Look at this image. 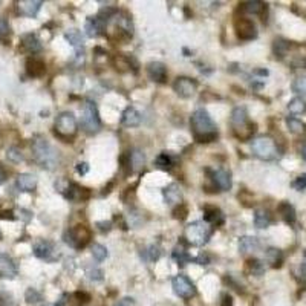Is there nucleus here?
<instances>
[{
    "label": "nucleus",
    "mask_w": 306,
    "mask_h": 306,
    "mask_svg": "<svg viewBox=\"0 0 306 306\" xmlns=\"http://www.w3.org/2000/svg\"><path fill=\"white\" fill-rule=\"evenodd\" d=\"M190 127L198 143H212L217 138V127L205 109H196L190 117Z\"/></svg>",
    "instance_id": "1"
},
{
    "label": "nucleus",
    "mask_w": 306,
    "mask_h": 306,
    "mask_svg": "<svg viewBox=\"0 0 306 306\" xmlns=\"http://www.w3.org/2000/svg\"><path fill=\"white\" fill-rule=\"evenodd\" d=\"M31 149H33V156L36 162L40 167L46 168V170H54L55 167H58L60 164L58 150H55L43 136L40 135L36 136L33 140V144H31Z\"/></svg>",
    "instance_id": "2"
},
{
    "label": "nucleus",
    "mask_w": 306,
    "mask_h": 306,
    "mask_svg": "<svg viewBox=\"0 0 306 306\" xmlns=\"http://www.w3.org/2000/svg\"><path fill=\"white\" fill-rule=\"evenodd\" d=\"M231 127L239 140H248L254 133V124L248 120V112L245 108H234L231 112Z\"/></svg>",
    "instance_id": "3"
},
{
    "label": "nucleus",
    "mask_w": 306,
    "mask_h": 306,
    "mask_svg": "<svg viewBox=\"0 0 306 306\" xmlns=\"http://www.w3.org/2000/svg\"><path fill=\"white\" fill-rule=\"evenodd\" d=\"M213 234V227L207 224L205 220H195V222L188 224L185 228V239L188 244L195 247L205 245L208 239Z\"/></svg>",
    "instance_id": "4"
},
{
    "label": "nucleus",
    "mask_w": 306,
    "mask_h": 306,
    "mask_svg": "<svg viewBox=\"0 0 306 306\" xmlns=\"http://www.w3.org/2000/svg\"><path fill=\"white\" fill-rule=\"evenodd\" d=\"M251 150L254 153V156H257L259 160L263 161H272L279 156V149L276 145V141H274L271 136H257V138L252 140L251 143Z\"/></svg>",
    "instance_id": "5"
},
{
    "label": "nucleus",
    "mask_w": 306,
    "mask_h": 306,
    "mask_svg": "<svg viewBox=\"0 0 306 306\" xmlns=\"http://www.w3.org/2000/svg\"><path fill=\"white\" fill-rule=\"evenodd\" d=\"M80 126H81V129L88 133H97L101 129V120H100L97 104L90 100H86V103H84V106H83Z\"/></svg>",
    "instance_id": "6"
},
{
    "label": "nucleus",
    "mask_w": 306,
    "mask_h": 306,
    "mask_svg": "<svg viewBox=\"0 0 306 306\" xmlns=\"http://www.w3.org/2000/svg\"><path fill=\"white\" fill-rule=\"evenodd\" d=\"M63 240H65V244H68L69 247L80 250L84 248L90 240V231L86 225H75L69 230L65 231V234H63Z\"/></svg>",
    "instance_id": "7"
},
{
    "label": "nucleus",
    "mask_w": 306,
    "mask_h": 306,
    "mask_svg": "<svg viewBox=\"0 0 306 306\" xmlns=\"http://www.w3.org/2000/svg\"><path fill=\"white\" fill-rule=\"evenodd\" d=\"M55 135L63 140H69L77 133V118L72 112H61L54 124Z\"/></svg>",
    "instance_id": "8"
},
{
    "label": "nucleus",
    "mask_w": 306,
    "mask_h": 306,
    "mask_svg": "<svg viewBox=\"0 0 306 306\" xmlns=\"http://www.w3.org/2000/svg\"><path fill=\"white\" fill-rule=\"evenodd\" d=\"M55 188L60 193H63V196H65L66 199L72 200V202H78V200L88 199L89 195H90L88 188L80 187L75 182L65 181V179H60L58 182H55Z\"/></svg>",
    "instance_id": "9"
},
{
    "label": "nucleus",
    "mask_w": 306,
    "mask_h": 306,
    "mask_svg": "<svg viewBox=\"0 0 306 306\" xmlns=\"http://www.w3.org/2000/svg\"><path fill=\"white\" fill-rule=\"evenodd\" d=\"M172 287H173V291L176 292V295H179V297H182V299H192L196 294L195 283L188 277L182 276V274H179V276H176L172 280Z\"/></svg>",
    "instance_id": "10"
},
{
    "label": "nucleus",
    "mask_w": 306,
    "mask_h": 306,
    "mask_svg": "<svg viewBox=\"0 0 306 306\" xmlns=\"http://www.w3.org/2000/svg\"><path fill=\"white\" fill-rule=\"evenodd\" d=\"M34 254H36V257H38L41 260H46V262H54L60 256L55 245L45 239L37 240L34 244Z\"/></svg>",
    "instance_id": "11"
},
{
    "label": "nucleus",
    "mask_w": 306,
    "mask_h": 306,
    "mask_svg": "<svg viewBox=\"0 0 306 306\" xmlns=\"http://www.w3.org/2000/svg\"><path fill=\"white\" fill-rule=\"evenodd\" d=\"M175 92L182 98H190L193 97L196 89H198V81L188 77H178L173 83Z\"/></svg>",
    "instance_id": "12"
},
{
    "label": "nucleus",
    "mask_w": 306,
    "mask_h": 306,
    "mask_svg": "<svg viewBox=\"0 0 306 306\" xmlns=\"http://www.w3.org/2000/svg\"><path fill=\"white\" fill-rule=\"evenodd\" d=\"M234 28H236V34L240 40H252L257 37L256 23L250 18H244V17L237 18L234 23Z\"/></svg>",
    "instance_id": "13"
},
{
    "label": "nucleus",
    "mask_w": 306,
    "mask_h": 306,
    "mask_svg": "<svg viewBox=\"0 0 306 306\" xmlns=\"http://www.w3.org/2000/svg\"><path fill=\"white\" fill-rule=\"evenodd\" d=\"M147 75L155 83H165L167 81V68L161 61H152L147 65Z\"/></svg>",
    "instance_id": "14"
},
{
    "label": "nucleus",
    "mask_w": 306,
    "mask_h": 306,
    "mask_svg": "<svg viewBox=\"0 0 306 306\" xmlns=\"http://www.w3.org/2000/svg\"><path fill=\"white\" fill-rule=\"evenodd\" d=\"M84 31H86V36L90 38L98 37L106 31V22H104L103 18H100L98 16L90 17L86 20V23H84Z\"/></svg>",
    "instance_id": "15"
},
{
    "label": "nucleus",
    "mask_w": 306,
    "mask_h": 306,
    "mask_svg": "<svg viewBox=\"0 0 306 306\" xmlns=\"http://www.w3.org/2000/svg\"><path fill=\"white\" fill-rule=\"evenodd\" d=\"M210 173H212V179L216 184V187L219 190H222V192H227V190H230L231 185H233V181H231V173L228 170H225V168H217V170H213Z\"/></svg>",
    "instance_id": "16"
},
{
    "label": "nucleus",
    "mask_w": 306,
    "mask_h": 306,
    "mask_svg": "<svg viewBox=\"0 0 306 306\" xmlns=\"http://www.w3.org/2000/svg\"><path fill=\"white\" fill-rule=\"evenodd\" d=\"M16 276H17V267L14 260L6 254H0V277L14 279Z\"/></svg>",
    "instance_id": "17"
},
{
    "label": "nucleus",
    "mask_w": 306,
    "mask_h": 306,
    "mask_svg": "<svg viewBox=\"0 0 306 306\" xmlns=\"http://www.w3.org/2000/svg\"><path fill=\"white\" fill-rule=\"evenodd\" d=\"M162 195H164V200L168 205H175V204L181 205L182 202V190L178 184H170L168 187H165Z\"/></svg>",
    "instance_id": "18"
},
{
    "label": "nucleus",
    "mask_w": 306,
    "mask_h": 306,
    "mask_svg": "<svg viewBox=\"0 0 306 306\" xmlns=\"http://www.w3.org/2000/svg\"><path fill=\"white\" fill-rule=\"evenodd\" d=\"M41 5H43V2H40V0H22V2L17 3V8L20 14L26 17H36Z\"/></svg>",
    "instance_id": "19"
},
{
    "label": "nucleus",
    "mask_w": 306,
    "mask_h": 306,
    "mask_svg": "<svg viewBox=\"0 0 306 306\" xmlns=\"http://www.w3.org/2000/svg\"><path fill=\"white\" fill-rule=\"evenodd\" d=\"M204 220L210 225H222L225 216L217 207H205L204 208Z\"/></svg>",
    "instance_id": "20"
},
{
    "label": "nucleus",
    "mask_w": 306,
    "mask_h": 306,
    "mask_svg": "<svg viewBox=\"0 0 306 306\" xmlns=\"http://www.w3.org/2000/svg\"><path fill=\"white\" fill-rule=\"evenodd\" d=\"M26 72L31 77H41L46 72V65L43 60L37 57H31L26 61Z\"/></svg>",
    "instance_id": "21"
},
{
    "label": "nucleus",
    "mask_w": 306,
    "mask_h": 306,
    "mask_svg": "<svg viewBox=\"0 0 306 306\" xmlns=\"http://www.w3.org/2000/svg\"><path fill=\"white\" fill-rule=\"evenodd\" d=\"M121 124L126 127H136L141 124V113L135 108H127L121 115Z\"/></svg>",
    "instance_id": "22"
},
{
    "label": "nucleus",
    "mask_w": 306,
    "mask_h": 306,
    "mask_svg": "<svg viewBox=\"0 0 306 306\" xmlns=\"http://www.w3.org/2000/svg\"><path fill=\"white\" fill-rule=\"evenodd\" d=\"M16 184L20 192H34L37 187V178L31 173H22L17 176Z\"/></svg>",
    "instance_id": "23"
},
{
    "label": "nucleus",
    "mask_w": 306,
    "mask_h": 306,
    "mask_svg": "<svg viewBox=\"0 0 306 306\" xmlns=\"http://www.w3.org/2000/svg\"><path fill=\"white\" fill-rule=\"evenodd\" d=\"M22 48L29 54H36L41 49V43L36 34H25L22 37Z\"/></svg>",
    "instance_id": "24"
},
{
    "label": "nucleus",
    "mask_w": 306,
    "mask_h": 306,
    "mask_svg": "<svg viewBox=\"0 0 306 306\" xmlns=\"http://www.w3.org/2000/svg\"><path fill=\"white\" fill-rule=\"evenodd\" d=\"M65 38L69 41V43L75 48L77 54L80 55V51H83V46H84V38L81 36V33L78 29H69L65 33Z\"/></svg>",
    "instance_id": "25"
},
{
    "label": "nucleus",
    "mask_w": 306,
    "mask_h": 306,
    "mask_svg": "<svg viewBox=\"0 0 306 306\" xmlns=\"http://www.w3.org/2000/svg\"><path fill=\"white\" fill-rule=\"evenodd\" d=\"M260 247V242L257 237H252V236H244L240 237L239 240V251L240 252H251V251H256Z\"/></svg>",
    "instance_id": "26"
},
{
    "label": "nucleus",
    "mask_w": 306,
    "mask_h": 306,
    "mask_svg": "<svg viewBox=\"0 0 306 306\" xmlns=\"http://www.w3.org/2000/svg\"><path fill=\"white\" fill-rule=\"evenodd\" d=\"M267 8V5L265 3H262V2H259V0H250V2H244L240 5V9L242 11H245V13H248V14H254V16H257V14H262L263 13V9Z\"/></svg>",
    "instance_id": "27"
},
{
    "label": "nucleus",
    "mask_w": 306,
    "mask_h": 306,
    "mask_svg": "<svg viewBox=\"0 0 306 306\" xmlns=\"http://www.w3.org/2000/svg\"><path fill=\"white\" fill-rule=\"evenodd\" d=\"M129 160H130L132 170H133V172L141 170V168L144 167V164H145V156H144V153H143L140 149L132 150V152L129 153Z\"/></svg>",
    "instance_id": "28"
},
{
    "label": "nucleus",
    "mask_w": 306,
    "mask_h": 306,
    "mask_svg": "<svg viewBox=\"0 0 306 306\" xmlns=\"http://www.w3.org/2000/svg\"><path fill=\"white\" fill-rule=\"evenodd\" d=\"M279 213L287 224H294L295 222V210L289 202H282L279 205Z\"/></svg>",
    "instance_id": "29"
},
{
    "label": "nucleus",
    "mask_w": 306,
    "mask_h": 306,
    "mask_svg": "<svg viewBox=\"0 0 306 306\" xmlns=\"http://www.w3.org/2000/svg\"><path fill=\"white\" fill-rule=\"evenodd\" d=\"M271 224V216L267 210L263 208H257L254 212V225L257 228H267Z\"/></svg>",
    "instance_id": "30"
},
{
    "label": "nucleus",
    "mask_w": 306,
    "mask_h": 306,
    "mask_svg": "<svg viewBox=\"0 0 306 306\" xmlns=\"http://www.w3.org/2000/svg\"><path fill=\"white\" fill-rule=\"evenodd\" d=\"M172 257L178 262V265H181V267L193 260L192 257H190L188 252L185 251V248H182V247H175L173 252H172Z\"/></svg>",
    "instance_id": "31"
},
{
    "label": "nucleus",
    "mask_w": 306,
    "mask_h": 306,
    "mask_svg": "<svg viewBox=\"0 0 306 306\" xmlns=\"http://www.w3.org/2000/svg\"><path fill=\"white\" fill-rule=\"evenodd\" d=\"M265 254H267V260L271 263V265H272L274 268H277V267L282 265V262H283V254H282V251H280V250H277V248H268Z\"/></svg>",
    "instance_id": "32"
},
{
    "label": "nucleus",
    "mask_w": 306,
    "mask_h": 306,
    "mask_svg": "<svg viewBox=\"0 0 306 306\" xmlns=\"http://www.w3.org/2000/svg\"><path fill=\"white\" fill-rule=\"evenodd\" d=\"M247 270L252 274V276H257V277L265 272V267H263V263L259 259H250L247 262Z\"/></svg>",
    "instance_id": "33"
},
{
    "label": "nucleus",
    "mask_w": 306,
    "mask_h": 306,
    "mask_svg": "<svg viewBox=\"0 0 306 306\" xmlns=\"http://www.w3.org/2000/svg\"><path fill=\"white\" fill-rule=\"evenodd\" d=\"M9 38H11V26L6 18H0V41L3 45L9 43Z\"/></svg>",
    "instance_id": "34"
},
{
    "label": "nucleus",
    "mask_w": 306,
    "mask_h": 306,
    "mask_svg": "<svg viewBox=\"0 0 306 306\" xmlns=\"http://www.w3.org/2000/svg\"><path fill=\"white\" fill-rule=\"evenodd\" d=\"M288 109H289V112H291V113H294V115L305 113V112H306V103H305L302 98L295 97V98H292V100L289 101V104H288Z\"/></svg>",
    "instance_id": "35"
},
{
    "label": "nucleus",
    "mask_w": 306,
    "mask_h": 306,
    "mask_svg": "<svg viewBox=\"0 0 306 306\" xmlns=\"http://www.w3.org/2000/svg\"><path fill=\"white\" fill-rule=\"evenodd\" d=\"M156 165H158V168H161V170H170V168L173 167V160H172V156L168 155V153H165V152H162L161 155H158V158H156Z\"/></svg>",
    "instance_id": "36"
},
{
    "label": "nucleus",
    "mask_w": 306,
    "mask_h": 306,
    "mask_svg": "<svg viewBox=\"0 0 306 306\" xmlns=\"http://www.w3.org/2000/svg\"><path fill=\"white\" fill-rule=\"evenodd\" d=\"M289 41H287V40H282V38H276L274 40V46H272V49H274V54H276L277 57H283L285 54H287V51L289 49Z\"/></svg>",
    "instance_id": "37"
},
{
    "label": "nucleus",
    "mask_w": 306,
    "mask_h": 306,
    "mask_svg": "<svg viewBox=\"0 0 306 306\" xmlns=\"http://www.w3.org/2000/svg\"><path fill=\"white\" fill-rule=\"evenodd\" d=\"M287 126H288V129L292 132V133H303L305 132V124L297 120V118H294V117H288L287 118Z\"/></svg>",
    "instance_id": "38"
},
{
    "label": "nucleus",
    "mask_w": 306,
    "mask_h": 306,
    "mask_svg": "<svg viewBox=\"0 0 306 306\" xmlns=\"http://www.w3.org/2000/svg\"><path fill=\"white\" fill-rule=\"evenodd\" d=\"M92 256H93L95 260L103 262L108 257V248L104 245H101V244H93L92 245Z\"/></svg>",
    "instance_id": "39"
},
{
    "label": "nucleus",
    "mask_w": 306,
    "mask_h": 306,
    "mask_svg": "<svg viewBox=\"0 0 306 306\" xmlns=\"http://www.w3.org/2000/svg\"><path fill=\"white\" fill-rule=\"evenodd\" d=\"M6 158L13 162H22L23 161V153L20 152V149H17V147H9V149L6 150Z\"/></svg>",
    "instance_id": "40"
},
{
    "label": "nucleus",
    "mask_w": 306,
    "mask_h": 306,
    "mask_svg": "<svg viewBox=\"0 0 306 306\" xmlns=\"http://www.w3.org/2000/svg\"><path fill=\"white\" fill-rule=\"evenodd\" d=\"M292 90L295 93L306 95V77H299L292 81Z\"/></svg>",
    "instance_id": "41"
},
{
    "label": "nucleus",
    "mask_w": 306,
    "mask_h": 306,
    "mask_svg": "<svg viewBox=\"0 0 306 306\" xmlns=\"http://www.w3.org/2000/svg\"><path fill=\"white\" fill-rule=\"evenodd\" d=\"M25 299H26L28 303H37V302H40L43 297H41V294H40L37 289L29 288V289H26V292H25Z\"/></svg>",
    "instance_id": "42"
},
{
    "label": "nucleus",
    "mask_w": 306,
    "mask_h": 306,
    "mask_svg": "<svg viewBox=\"0 0 306 306\" xmlns=\"http://www.w3.org/2000/svg\"><path fill=\"white\" fill-rule=\"evenodd\" d=\"M145 254H147V257H145V260H158L160 259V256H161V250H160V247L158 245H152V247H149V250H145L144 251Z\"/></svg>",
    "instance_id": "43"
},
{
    "label": "nucleus",
    "mask_w": 306,
    "mask_h": 306,
    "mask_svg": "<svg viewBox=\"0 0 306 306\" xmlns=\"http://www.w3.org/2000/svg\"><path fill=\"white\" fill-rule=\"evenodd\" d=\"M113 63H115V66H117V69H120V71H126L127 68H130V60L127 57H124V55L115 57Z\"/></svg>",
    "instance_id": "44"
},
{
    "label": "nucleus",
    "mask_w": 306,
    "mask_h": 306,
    "mask_svg": "<svg viewBox=\"0 0 306 306\" xmlns=\"http://www.w3.org/2000/svg\"><path fill=\"white\" fill-rule=\"evenodd\" d=\"M292 188H295L297 192H303L306 188V175H300L292 181Z\"/></svg>",
    "instance_id": "45"
},
{
    "label": "nucleus",
    "mask_w": 306,
    "mask_h": 306,
    "mask_svg": "<svg viewBox=\"0 0 306 306\" xmlns=\"http://www.w3.org/2000/svg\"><path fill=\"white\" fill-rule=\"evenodd\" d=\"M73 299H75V303L77 305H86V303H89V300H90V295L89 294H86V292H75L72 295Z\"/></svg>",
    "instance_id": "46"
},
{
    "label": "nucleus",
    "mask_w": 306,
    "mask_h": 306,
    "mask_svg": "<svg viewBox=\"0 0 306 306\" xmlns=\"http://www.w3.org/2000/svg\"><path fill=\"white\" fill-rule=\"evenodd\" d=\"M88 276L92 280H103V271L100 268H90L88 270Z\"/></svg>",
    "instance_id": "47"
},
{
    "label": "nucleus",
    "mask_w": 306,
    "mask_h": 306,
    "mask_svg": "<svg viewBox=\"0 0 306 306\" xmlns=\"http://www.w3.org/2000/svg\"><path fill=\"white\" fill-rule=\"evenodd\" d=\"M16 213L18 215V217H20V219L25 220V222H29V220L33 219V213L28 212V210H25V208H20V210H17Z\"/></svg>",
    "instance_id": "48"
},
{
    "label": "nucleus",
    "mask_w": 306,
    "mask_h": 306,
    "mask_svg": "<svg viewBox=\"0 0 306 306\" xmlns=\"http://www.w3.org/2000/svg\"><path fill=\"white\" fill-rule=\"evenodd\" d=\"M299 282L306 285V263H302L300 268H299V276H297Z\"/></svg>",
    "instance_id": "49"
},
{
    "label": "nucleus",
    "mask_w": 306,
    "mask_h": 306,
    "mask_svg": "<svg viewBox=\"0 0 306 306\" xmlns=\"http://www.w3.org/2000/svg\"><path fill=\"white\" fill-rule=\"evenodd\" d=\"M97 227L100 231H109L112 228V222L110 220H100V222H97Z\"/></svg>",
    "instance_id": "50"
},
{
    "label": "nucleus",
    "mask_w": 306,
    "mask_h": 306,
    "mask_svg": "<svg viewBox=\"0 0 306 306\" xmlns=\"http://www.w3.org/2000/svg\"><path fill=\"white\" fill-rule=\"evenodd\" d=\"M187 216V208L184 205H179L178 210H175V217L176 219H184Z\"/></svg>",
    "instance_id": "51"
},
{
    "label": "nucleus",
    "mask_w": 306,
    "mask_h": 306,
    "mask_svg": "<svg viewBox=\"0 0 306 306\" xmlns=\"http://www.w3.org/2000/svg\"><path fill=\"white\" fill-rule=\"evenodd\" d=\"M75 168H77V172L80 175H86L89 172V164L88 162H78Z\"/></svg>",
    "instance_id": "52"
},
{
    "label": "nucleus",
    "mask_w": 306,
    "mask_h": 306,
    "mask_svg": "<svg viewBox=\"0 0 306 306\" xmlns=\"http://www.w3.org/2000/svg\"><path fill=\"white\" fill-rule=\"evenodd\" d=\"M195 262H198L199 265H208L210 263V257L207 256V254H200V256H198L196 259H193Z\"/></svg>",
    "instance_id": "53"
},
{
    "label": "nucleus",
    "mask_w": 306,
    "mask_h": 306,
    "mask_svg": "<svg viewBox=\"0 0 306 306\" xmlns=\"http://www.w3.org/2000/svg\"><path fill=\"white\" fill-rule=\"evenodd\" d=\"M132 305H133V299L126 297V299H123V300H118L113 306H132Z\"/></svg>",
    "instance_id": "54"
},
{
    "label": "nucleus",
    "mask_w": 306,
    "mask_h": 306,
    "mask_svg": "<svg viewBox=\"0 0 306 306\" xmlns=\"http://www.w3.org/2000/svg\"><path fill=\"white\" fill-rule=\"evenodd\" d=\"M220 306H233V299H231V295L225 294L222 297V303H220Z\"/></svg>",
    "instance_id": "55"
},
{
    "label": "nucleus",
    "mask_w": 306,
    "mask_h": 306,
    "mask_svg": "<svg viewBox=\"0 0 306 306\" xmlns=\"http://www.w3.org/2000/svg\"><path fill=\"white\" fill-rule=\"evenodd\" d=\"M6 181V172L3 170V167L0 165V184H3Z\"/></svg>",
    "instance_id": "56"
},
{
    "label": "nucleus",
    "mask_w": 306,
    "mask_h": 306,
    "mask_svg": "<svg viewBox=\"0 0 306 306\" xmlns=\"http://www.w3.org/2000/svg\"><path fill=\"white\" fill-rule=\"evenodd\" d=\"M254 73H256V75L267 77V75H268V71H267V69H256V71H254Z\"/></svg>",
    "instance_id": "57"
},
{
    "label": "nucleus",
    "mask_w": 306,
    "mask_h": 306,
    "mask_svg": "<svg viewBox=\"0 0 306 306\" xmlns=\"http://www.w3.org/2000/svg\"><path fill=\"white\" fill-rule=\"evenodd\" d=\"M300 153H302V158L306 161V143L302 145V149H300Z\"/></svg>",
    "instance_id": "58"
},
{
    "label": "nucleus",
    "mask_w": 306,
    "mask_h": 306,
    "mask_svg": "<svg viewBox=\"0 0 306 306\" xmlns=\"http://www.w3.org/2000/svg\"><path fill=\"white\" fill-rule=\"evenodd\" d=\"M303 256H305V259H306V250H305V252H303Z\"/></svg>",
    "instance_id": "59"
},
{
    "label": "nucleus",
    "mask_w": 306,
    "mask_h": 306,
    "mask_svg": "<svg viewBox=\"0 0 306 306\" xmlns=\"http://www.w3.org/2000/svg\"><path fill=\"white\" fill-rule=\"evenodd\" d=\"M0 237H2V233H0Z\"/></svg>",
    "instance_id": "60"
},
{
    "label": "nucleus",
    "mask_w": 306,
    "mask_h": 306,
    "mask_svg": "<svg viewBox=\"0 0 306 306\" xmlns=\"http://www.w3.org/2000/svg\"><path fill=\"white\" fill-rule=\"evenodd\" d=\"M48 306H51V305H48Z\"/></svg>",
    "instance_id": "61"
}]
</instances>
